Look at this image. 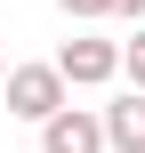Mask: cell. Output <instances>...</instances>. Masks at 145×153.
<instances>
[{"label": "cell", "mask_w": 145, "mask_h": 153, "mask_svg": "<svg viewBox=\"0 0 145 153\" xmlns=\"http://www.w3.org/2000/svg\"><path fill=\"white\" fill-rule=\"evenodd\" d=\"M0 81H8V56H0Z\"/></svg>", "instance_id": "cell-8"}, {"label": "cell", "mask_w": 145, "mask_h": 153, "mask_svg": "<svg viewBox=\"0 0 145 153\" xmlns=\"http://www.w3.org/2000/svg\"><path fill=\"white\" fill-rule=\"evenodd\" d=\"M121 73L145 89V24H137V40H121Z\"/></svg>", "instance_id": "cell-5"}, {"label": "cell", "mask_w": 145, "mask_h": 153, "mask_svg": "<svg viewBox=\"0 0 145 153\" xmlns=\"http://www.w3.org/2000/svg\"><path fill=\"white\" fill-rule=\"evenodd\" d=\"M40 153H113V145H105V113L57 105V113L40 121Z\"/></svg>", "instance_id": "cell-2"}, {"label": "cell", "mask_w": 145, "mask_h": 153, "mask_svg": "<svg viewBox=\"0 0 145 153\" xmlns=\"http://www.w3.org/2000/svg\"><path fill=\"white\" fill-rule=\"evenodd\" d=\"M0 97H8V113L16 121H48L57 105H73V81H65V65L48 56V65H8V81H0Z\"/></svg>", "instance_id": "cell-1"}, {"label": "cell", "mask_w": 145, "mask_h": 153, "mask_svg": "<svg viewBox=\"0 0 145 153\" xmlns=\"http://www.w3.org/2000/svg\"><path fill=\"white\" fill-rule=\"evenodd\" d=\"M113 16H137V24H145V0H113Z\"/></svg>", "instance_id": "cell-7"}, {"label": "cell", "mask_w": 145, "mask_h": 153, "mask_svg": "<svg viewBox=\"0 0 145 153\" xmlns=\"http://www.w3.org/2000/svg\"><path fill=\"white\" fill-rule=\"evenodd\" d=\"M65 16H113V0H57Z\"/></svg>", "instance_id": "cell-6"}, {"label": "cell", "mask_w": 145, "mask_h": 153, "mask_svg": "<svg viewBox=\"0 0 145 153\" xmlns=\"http://www.w3.org/2000/svg\"><path fill=\"white\" fill-rule=\"evenodd\" d=\"M57 65L73 89H105V81H121V40H65Z\"/></svg>", "instance_id": "cell-3"}, {"label": "cell", "mask_w": 145, "mask_h": 153, "mask_svg": "<svg viewBox=\"0 0 145 153\" xmlns=\"http://www.w3.org/2000/svg\"><path fill=\"white\" fill-rule=\"evenodd\" d=\"M105 145L113 153H145V89L129 81V97L105 105Z\"/></svg>", "instance_id": "cell-4"}]
</instances>
